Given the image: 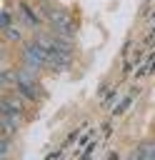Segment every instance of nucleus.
<instances>
[{"instance_id":"f257e3e1","label":"nucleus","mask_w":155,"mask_h":160,"mask_svg":"<svg viewBox=\"0 0 155 160\" xmlns=\"http://www.w3.org/2000/svg\"><path fill=\"white\" fill-rule=\"evenodd\" d=\"M15 92L20 95V100H28V102H35L38 95H40V88H38V80H35V72L30 68L22 65V70H15Z\"/></svg>"},{"instance_id":"f03ea898","label":"nucleus","mask_w":155,"mask_h":160,"mask_svg":"<svg viewBox=\"0 0 155 160\" xmlns=\"http://www.w3.org/2000/svg\"><path fill=\"white\" fill-rule=\"evenodd\" d=\"M22 65L30 68L32 72L48 68V48H45L38 38L30 40V42H25V48H22Z\"/></svg>"},{"instance_id":"7ed1b4c3","label":"nucleus","mask_w":155,"mask_h":160,"mask_svg":"<svg viewBox=\"0 0 155 160\" xmlns=\"http://www.w3.org/2000/svg\"><path fill=\"white\" fill-rule=\"evenodd\" d=\"M50 28H52V32L60 35V38H72V22H70V18H68L65 12H60V10H52V12H50Z\"/></svg>"},{"instance_id":"20e7f679","label":"nucleus","mask_w":155,"mask_h":160,"mask_svg":"<svg viewBox=\"0 0 155 160\" xmlns=\"http://www.w3.org/2000/svg\"><path fill=\"white\" fill-rule=\"evenodd\" d=\"M18 18H20L18 22H22V25H28V28H38V25H40V18H38V15L32 12V8L25 5V2L18 5Z\"/></svg>"},{"instance_id":"39448f33","label":"nucleus","mask_w":155,"mask_h":160,"mask_svg":"<svg viewBox=\"0 0 155 160\" xmlns=\"http://www.w3.org/2000/svg\"><path fill=\"white\" fill-rule=\"evenodd\" d=\"M132 158H155V140L138 145V148L132 150Z\"/></svg>"},{"instance_id":"423d86ee","label":"nucleus","mask_w":155,"mask_h":160,"mask_svg":"<svg viewBox=\"0 0 155 160\" xmlns=\"http://www.w3.org/2000/svg\"><path fill=\"white\" fill-rule=\"evenodd\" d=\"M5 32V40H10V42H20L22 40V28H20V22L18 25H10L8 30H2Z\"/></svg>"},{"instance_id":"0eeeda50","label":"nucleus","mask_w":155,"mask_h":160,"mask_svg":"<svg viewBox=\"0 0 155 160\" xmlns=\"http://www.w3.org/2000/svg\"><path fill=\"white\" fill-rule=\"evenodd\" d=\"M10 25H15V20H12V12L5 8V10H2V18H0V28H2V30H8Z\"/></svg>"}]
</instances>
